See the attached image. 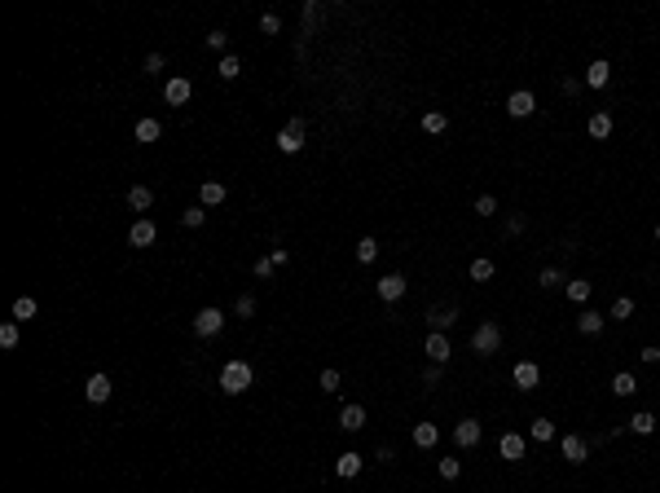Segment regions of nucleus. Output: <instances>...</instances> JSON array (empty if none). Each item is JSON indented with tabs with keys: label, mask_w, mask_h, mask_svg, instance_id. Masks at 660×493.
Here are the masks:
<instances>
[{
	"label": "nucleus",
	"mask_w": 660,
	"mask_h": 493,
	"mask_svg": "<svg viewBox=\"0 0 660 493\" xmlns=\"http://www.w3.org/2000/svg\"><path fill=\"white\" fill-rule=\"evenodd\" d=\"M251 379H256V370H251L247 362H225V370H220V392L243 396V392L251 388Z\"/></svg>",
	"instance_id": "1"
},
{
	"label": "nucleus",
	"mask_w": 660,
	"mask_h": 493,
	"mask_svg": "<svg viewBox=\"0 0 660 493\" xmlns=\"http://www.w3.org/2000/svg\"><path fill=\"white\" fill-rule=\"evenodd\" d=\"M471 348H475L480 357H493L498 348H502V326H498V322H480L475 335H471Z\"/></svg>",
	"instance_id": "2"
},
{
	"label": "nucleus",
	"mask_w": 660,
	"mask_h": 493,
	"mask_svg": "<svg viewBox=\"0 0 660 493\" xmlns=\"http://www.w3.org/2000/svg\"><path fill=\"white\" fill-rule=\"evenodd\" d=\"M304 141H308V124H304V119H291V124L278 132V150L282 154H299V150H304Z\"/></svg>",
	"instance_id": "3"
},
{
	"label": "nucleus",
	"mask_w": 660,
	"mask_h": 493,
	"mask_svg": "<svg viewBox=\"0 0 660 493\" xmlns=\"http://www.w3.org/2000/svg\"><path fill=\"white\" fill-rule=\"evenodd\" d=\"M480 436H484V423H480V418H458V427H453V440H458V449H475Z\"/></svg>",
	"instance_id": "4"
},
{
	"label": "nucleus",
	"mask_w": 660,
	"mask_h": 493,
	"mask_svg": "<svg viewBox=\"0 0 660 493\" xmlns=\"http://www.w3.org/2000/svg\"><path fill=\"white\" fill-rule=\"evenodd\" d=\"M559 458L572 463V467L585 463V458H590V445H585V436H577V431H572V436H563V440H559Z\"/></svg>",
	"instance_id": "5"
},
{
	"label": "nucleus",
	"mask_w": 660,
	"mask_h": 493,
	"mask_svg": "<svg viewBox=\"0 0 660 493\" xmlns=\"http://www.w3.org/2000/svg\"><path fill=\"white\" fill-rule=\"evenodd\" d=\"M533 111H537V97H533L528 89H515L511 97H507V115H511V119H528Z\"/></svg>",
	"instance_id": "6"
},
{
	"label": "nucleus",
	"mask_w": 660,
	"mask_h": 493,
	"mask_svg": "<svg viewBox=\"0 0 660 493\" xmlns=\"http://www.w3.org/2000/svg\"><path fill=\"white\" fill-rule=\"evenodd\" d=\"M220 326H225V313L220 308H198V317H194V335H198V339L216 335Z\"/></svg>",
	"instance_id": "7"
},
{
	"label": "nucleus",
	"mask_w": 660,
	"mask_h": 493,
	"mask_svg": "<svg viewBox=\"0 0 660 493\" xmlns=\"http://www.w3.org/2000/svg\"><path fill=\"white\" fill-rule=\"evenodd\" d=\"M423 353L431 357V366H449V353H453V348H449V335H436V331H431L427 344H423Z\"/></svg>",
	"instance_id": "8"
},
{
	"label": "nucleus",
	"mask_w": 660,
	"mask_h": 493,
	"mask_svg": "<svg viewBox=\"0 0 660 493\" xmlns=\"http://www.w3.org/2000/svg\"><path fill=\"white\" fill-rule=\"evenodd\" d=\"M524 449H528V445H524V436H520V431H502V440H498V454H502L507 463H520V458H524Z\"/></svg>",
	"instance_id": "9"
},
{
	"label": "nucleus",
	"mask_w": 660,
	"mask_h": 493,
	"mask_svg": "<svg viewBox=\"0 0 660 493\" xmlns=\"http://www.w3.org/2000/svg\"><path fill=\"white\" fill-rule=\"evenodd\" d=\"M511 379H515V388H520V392H533V388H537V379H542V370H537L533 362H515Z\"/></svg>",
	"instance_id": "10"
},
{
	"label": "nucleus",
	"mask_w": 660,
	"mask_h": 493,
	"mask_svg": "<svg viewBox=\"0 0 660 493\" xmlns=\"http://www.w3.org/2000/svg\"><path fill=\"white\" fill-rule=\"evenodd\" d=\"M189 93H194V89H189V80H181V75L163 84V102H167V106H185V102H189Z\"/></svg>",
	"instance_id": "11"
},
{
	"label": "nucleus",
	"mask_w": 660,
	"mask_h": 493,
	"mask_svg": "<svg viewBox=\"0 0 660 493\" xmlns=\"http://www.w3.org/2000/svg\"><path fill=\"white\" fill-rule=\"evenodd\" d=\"M401 295H405V278H401V273H388V278H379V299H383V304H396Z\"/></svg>",
	"instance_id": "12"
},
{
	"label": "nucleus",
	"mask_w": 660,
	"mask_h": 493,
	"mask_svg": "<svg viewBox=\"0 0 660 493\" xmlns=\"http://www.w3.org/2000/svg\"><path fill=\"white\" fill-rule=\"evenodd\" d=\"M154 238H159L154 221H132V230H128V243H132V247H150Z\"/></svg>",
	"instance_id": "13"
},
{
	"label": "nucleus",
	"mask_w": 660,
	"mask_h": 493,
	"mask_svg": "<svg viewBox=\"0 0 660 493\" xmlns=\"http://www.w3.org/2000/svg\"><path fill=\"white\" fill-rule=\"evenodd\" d=\"M84 396H88L93 405H102V401H111V379L106 375H93L88 383H84Z\"/></svg>",
	"instance_id": "14"
},
{
	"label": "nucleus",
	"mask_w": 660,
	"mask_h": 493,
	"mask_svg": "<svg viewBox=\"0 0 660 493\" xmlns=\"http://www.w3.org/2000/svg\"><path fill=\"white\" fill-rule=\"evenodd\" d=\"M607 80H612V62H603V57H594V62L585 66V84H590V89H603Z\"/></svg>",
	"instance_id": "15"
},
{
	"label": "nucleus",
	"mask_w": 660,
	"mask_h": 493,
	"mask_svg": "<svg viewBox=\"0 0 660 493\" xmlns=\"http://www.w3.org/2000/svg\"><path fill=\"white\" fill-rule=\"evenodd\" d=\"M334 476H339V480L361 476V454H339V458H334Z\"/></svg>",
	"instance_id": "16"
},
{
	"label": "nucleus",
	"mask_w": 660,
	"mask_h": 493,
	"mask_svg": "<svg viewBox=\"0 0 660 493\" xmlns=\"http://www.w3.org/2000/svg\"><path fill=\"white\" fill-rule=\"evenodd\" d=\"M563 291H568V299H572V304H590V291H594V282H590V278H568V286H563Z\"/></svg>",
	"instance_id": "17"
},
{
	"label": "nucleus",
	"mask_w": 660,
	"mask_h": 493,
	"mask_svg": "<svg viewBox=\"0 0 660 493\" xmlns=\"http://www.w3.org/2000/svg\"><path fill=\"white\" fill-rule=\"evenodd\" d=\"M603 322L607 317H603V313H594V308H581L577 313V331L581 335H598V331H603Z\"/></svg>",
	"instance_id": "18"
},
{
	"label": "nucleus",
	"mask_w": 660,
	"mask_h": 493,
	"mask_svg": "<svg viewBox=\"0 0 660 493\" xmlns=\"http://www.w3.org/2000/svg\"><path fill=\"white\" fill-rule=\"evenodd\" d=\"M339 427L343 431H361L366 427V410H361V405H343V410H339Z\"/></svg>",
	"instance_id": "19"
},
{
	"label": "nucleus",
	"mask_w": 660,
	"mask_h": 493,
	"mask_svg": "<svg viewBox=\"0 0 660 493\" xmlns=\"http://www.w3.org/2000/svg\"><path fill=\"white\" fill-rule=\"evenodd\" d=\"M436 440H440V427L436 423H414V445H418V449H431Z\"/></svg>",
	"instance_id": "20"
},
{
	"label": "nucleus",
	"mask_w": 660,
	"mask_h": 493,
	"mask_svg": "<svg viewBox=\"0 0 660 493\" xmlns=\"http://www.w3.org/2000/svg\"><path fill=\"white\" fill-rule=\"evenodd\" d=\"M453 317H458V313H453V308H440V304L427 313V322H431V331H436V335H445V331L453 326Z\"/></svg>",
	"instance_id": "21"
},
{
	"label": "nucleus",
	"mask_w": 660,
	"mask_h": 493,
	"mask_svg": "<svg viewBox=\"0 0 660 493\" xmlns=\"http://www.w3.org/2000/svg\"><path fill=\"white\" fill-rule=\"evenodd\" d=\"M198 203H202V207H216V203H225V185H220V181H202Z\"/></svg>",
	"instance_id": "22"
},
{
	"label": "nucleus",
	"mask_w": 660,
	"mask_h": 493,
	"mask_svg": "<svg viewBox=\"0 0 660 493\" xmlns=\"http://www.w3.org/2000/svg\"><path fill=\"white\" fill-rule=\"evenodd\" d=\"M590 137H594V141L612 137V115H607V111H594V115H590Z\"/></svg>",
	"instance_id": "23"
},
{
	"label": "nucleus",
	"mask_w": 660,
	"mask_h": 493,
	"mask_svg": "<svg viewBox=\"0 0 660 493\" xmlns=\"http://www.w3.org/2000/svg\"><path fill=\"white\" fill-rule=\"evenodd\" d=\"M150 203H154V194H150L146 185H132V189H128V207H132V212H150Z\"/></svg>",
	"instance_id": "24"
},
{
	"label": "nucleus",
	"mask_w": 660,
	"mask_h": 493,
	"mask_svg": "<svg viewBox=\"0 0 660 493\" xmlns=\"http://www.w3.org/2000/svg\"><path fill=\"white\" fill-rule=\"evenodd\" d=\"M612 392H616V396H634V392H639V379H634L630 370H621V375H612Z\"/></svg>",
	"instance_id": "25"
},
{
	"label": "nucleus",
	"mask_w": 660,
	"mask_h": 493,
	"mask_svg": "<svg viewBox=\"0 0 660 493\" xmlns=\"http://www.w3.org/2000/svg\"><path fill=\"white\" fill-rule=\"evenodd\" d=\"M630 431H639V436H652V431H656V414H652V410H639V414L630 418Z\"/></svg>",
	"instance_id": "26"
},
{
	"label": "nucleus",
	"mask_w": 660,
	"mask_h": 493,
	"mask_svg": "<svg viewBox=\"0 0 660 493\" xmlns=\"http://www.w3.org/2000/svg\"><path fill=\"white\" fill-rule=\"evenodd\" d=\"M159 132H163L159 119H141V124H137V141H141V146H150V141H159Z\"/></svg>",
	"instance_id": "27"
},
{
	"label": "nucleus",
	"mask_w": 660,
	"mask_h": 493,
	"mask_svg": "<svg viewBox=\"0 0 660 493\" xmlns=\"http://www.w3.org/2000/svg\"><path fill=\"white\" fill-rule=\"evenodd\" d=\"M375 256H379V238H370V234H366L361 243H357V260H361V264H370Z\"/></svg>",
	"instance_id": "28"
},
{
	"label": "nucleus",
	"mask_w": 660,
	"mask_h": 493,
	"mask_svg": "<svg viewBox=\"0 0 660 493\" xmlns=\"http://www.w3.org/2000/svg\"><path fill=\"white\" fill-rule=\"evenodd\" d=\"M533 440L550 445V440H555V423H550V418H533Z\"/></svg>",
	"instance_id": "29"
},
{
	"label": "nucleus",
	"mask_w": 660,
	"mask_h": 493,
	"mask_svg": "<svg viewBox=\"0 0 660 493\" xmlns=\"http://www.w3.org/2000/svg\"><path fill=\"white\" fill-rule=\"evenodd\" d=\"M537 286L555 291V286H568V278H563V269H542V278H537Z\"/></svg>",
	"instance_id": "30"
},
{
	"label": "nucleus",
	"mask_w": 660,
	"mask_h": 493,
	"mask_svg": "<svg viewBox=\"0 0 660 493\" xmlns=\"http://www.w3.org/2000/svg\"><path fill=\"white\" fill-rule=\"evenodd\" d=\"M31 317H35V299H31V295L14 299V322H31Z\"/></svg>",
	"instance_id": "31"
},
{
	"label": "nucleus",
	"mask_w": 660,
	"mask_h": 493,
	"mask_svg": "<svg viewBox=\"0 0 660 493\" xmlns=\"http://www.w3.org/2000/svg\"><path fill=\"white\" fill-rule=\"evenodd\" d=\"M471 278H475V282H489V278H493V260H489V256L471 260Z\"/></svg>",
	"instance_id": "32"
},
{
	"label": "nucleus",
	"mask_w": 660,
	"mask_h": 493,
	"mask_svg": "<svg viewBox=\"0 0 660 493\" xmlns=\"http://www.w3.org/2000/svg\"><path fill=\"white\" fill-rule=\"evenodd\" d=\"M436 472H440V480H458V476H462V463H458V458H440Z\"/></svg>",
	"instance_id": "33"
},
{
	"label": "nucleus",
	"mask_w": 660,
	"mask_h": 493,
	"mask_svg": "<svg viewBox=\"0 0 660 493\" xmlns=\"http://www.w3.org/2000/svg\"><path fill=\"white\" fill-rule=\"evenodd\" d=\"M445 128H449V119L440 115V111H427V115H423V132H445Z\"/></svg>",
	"instance_id": "34"
},
{
	"label": "nucleus",
	"mask_w": 660,
	"mask_h": 493,
	"mask_svg": "<svg viewBox=\"0 0 660 493\" xmlns=\"http://www.w3.org/2000/svg\"><path fill=\"white\" fill-rule=\"evenodd\" d=\"M612 317H616V322H630V317H634V299H630V295H621L616 304H612Z\"/></svg>",
	"instance_id": "35"
},
{
	"label": "nucleus",
	"mask_w": 660,
	"mask_h": 493,
	"mask_svg": "<svg viewBox=\"0 0 660 493\" xmlns=\"http://www.w3.org/2000/svg\"><path fill=\"white\" fill-rule=\"evenodd\" d=\"M0 348H18V322H5V326H0Z\"/></svg>",
	"instance_id": "36"
},
{
	"label": "nucleus",
	"mask_w": 660,
	"mask_h": 493,
	"mask_svg": "<svg viewBox=\"0 0 660 493\" xmlns=\"http://www.w3.org/2000/svg\"><path fill=\"white\" fill-rule=\"evenodd\" d=\"M181 221L189 225V230H198V225L207 221V212H202V203H198V207H185V212H181Z\"/></svg>",
	"instance_id": "37"
},
{
	"label": "nucleus",
	"mask_w": 660,
	"mask_h": 493,
	"mask_svg": "<svg viewBox=\"0 0 660 493\" xmlns=\"http://www.w3.org/2000/svg\"><path fill=\"white\" fill-rule=\"evenodd\" d=\"M220 80H238V71H243V62H238V57H220Z\"/></svg>",
	"instance_id": "38"
},
{
	"label": "nucleus",
	"mask_w": 660,
	"mask_h": 493,
	"mask_svg": "<svg viewBox=\"0 0 660 493\" xmlns=\"http://www.w3.org/2000/svg\"><path fill=\"white\" fill-rule=\"evenodd\" d=\"M339 370H321V392H339Z\"/></svg>",
	"instance_id": "39"
},
{
	"label": "nucleus",
	"mask_w": 660,
	"mask_h": 493,
	"mask_svg": "<svg viewBox=\"0 0 660 493\" xmlns=\"http://www.w3.org/2000/svg\"><path fill=\"white\" fill-rule=\"evenodd\" d=\"M260 31H264V35H278V31H282V18H278V14H264V18H260Z\"/></svg>",
	"instance_id": "40"
},
{
	"label": "nucleus",
	"mask_w": 660,
	"mask_h": 493,
	"mask_svg": "<svg viewBox=\"0 0 660 493\" xmlns=\"http://www.w3.org/2000/svg\"><path fill=\"white\" fill-rule=\"evenodd\" d=\"M475 212H480V216H493V212H498V198H493V194H480V198H475Z\"/></svg>",
	"instance_id": "41"
},
{
	"label": "nucleus",
	"mask_w": 660,
	"mask_h": 493,
	"mask_svg": "<svg viewBox=\"0 0 660 493\" xmlns=\"http://www.w3.org/2000/svg\"><path fill=\"white\" fill-rule=\"evenodd\" d=\"M440 379H445V366H427V370H423V383H427V388H436Z\"/></svg>",
	"instance_id": "42"
},
{
	"label": "nucleus",
	"mask_w": 660,
	"mask_h": 493,
	"mask_svg": "<svg viewBox=\"0 0 660 493\" xmlns=\"http://www.w3.org/2000/svg\"><path fill=\"white\" fill-rule=\"evenodd\" d=\"M207 44H211V49H229V35H225V31H211Z\"/></svg>",
	"instance_id": "43"
},
{
	"label": "nucleus",
	"mask_w": 660,
	"mask_h": 493,
	"mask_svg": "<svg viewBox=\"0 0 660 493\" xmlns=\"http://www.w3.org/2000/svg\"><path fill=\"white\" fill-rule=\"evenodd\" d=\"M273 269H278V264H273L269 256H264V260H256V278H269V273H273Z\"/></svg>",
	"instance_id": "44"
},
{
	"label": "nucleus",
	"mask_w": 660,
	"mask_h": 493,
	"mask_svg": "<svg viewBox=\"0 0 660 493\" xmlns=\"http://www.w3.org/2000/svg\"><path fill=\"white\" fill-rule=\"evenodd\" d=\"M251 313H256V299L243 295V299H238V317H251Z\"/></svg>",
	"instance_id": "45"
},
{
	"label": "nucleus",
	"mask_w": 660,
	"mask_h": 493,
	"mask_svg": "<svg viewBox=\"0 0 660 493\" xmlns=\"http://www.w3.org/2000/svg\"><path fill=\"white\" fill-rule=\"evenodd\" d=\"M159 71H163V57L150 53V57H146V75H159Z\"/></svg>",
	"instance_id": "46"
},
{
	"label": "nucleus",
	"mask_w": 660,
	"mask_h": 493,
	"mask_svg": "<svg viewBox=\"0 0 660 493\" xmlns=\"http://www.w3.org/2000/svg\"><path fill=\"white\" fill-rule=\"evenodd\" d=\"M639 357H643V362H647V366H656V362H660V348H643V353H639Z\"/></svg>",
	"instance_id": "47"
},
{
	"label": "nucleus",
	"mask_w": 660,
	"mask_h": 493,
	"mask_svg": "<svg viewBox=\"0 0 660 493\" xmlns=\"http://www.w3.org/2000/svg\"><path fill=\"white\" fill-rule=\"evenodd\" d=\"M656 243H660V221H656Z\"/></svg>",
	"instance_id": "48"
}]
</instances>
